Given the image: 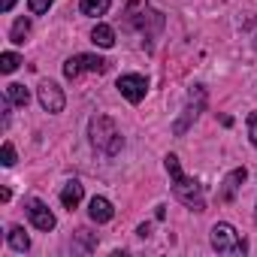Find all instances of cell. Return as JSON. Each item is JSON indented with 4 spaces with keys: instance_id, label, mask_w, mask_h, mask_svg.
I'll return each instance as SVG.
<instances>
[{
    "instance_id": "6da1fadb",
    "label": "cell",
    "mask_w": 257,
    "mask_h": 257,
    "mask_svg": "<svg viewBox=\"0 0 257 257\" xmlns=\"http://www.w3.org/2000/svg\"><path fill=\"white\" fill-rule=\"evenodd\" d=\"M164 167H167V173H170V179H173V194H176V200H182V203H185L188 209H194V212H203V209H206L203 185H200L197 179L185 176V170H182V164H179L176 155H167V158H164Z\"/></svg>"
},
{
    "instance_id": "7a4b0ae2",
    "label": "cell",
    "mask_w": 257,
    "mask_h": 257,
    "mask_svg": "<svg viewBox=\"0 0 257 257\" xmlns=\"http://www.w3.org/2000/svg\"><path fill=\"white\" fill-rule=\"evenodd\" d=\"M88 137H91V146H94L97 152L109 155V158H115V155L121 152V146H124L118 127H115V121H112L109 115H94V118H91Z\"/></svg>"
},
{
    "instance_id": "3957f363",
    "label": "cell",
    "mask_w": 257,
    "mask_h": 257,
    "mask_svg": "<svg viewBox=\"0 0 257 257\" xmlns=\"http://www.w3.org/2000/svg\"><path fill=\"white\" fill-rule=\"evenodd\" d=\"M124 28H134L146 37H158L164 28V16L149 10V0H131L124 7Z\"/></svg>"
},
{
    "instance_id": "277c9868",
    "label": "cell",
    "mask_w": 257,
    "mask_h": 257,
    "mask_svg": "<svg viewBox=\"0 0 257 257\" xmlns=\"http://www.w3.org/2000/svg\"><path fill=\"white\" fill-rule=\"evenodd\" d=\"M212 248L218 254H245V239L236 233L233 224H215L212 227Z\"/></svg>"
},
{
    "instance_id": "5b68a950",
    "label": "cell",
    "mask_w": 257,
    "mask_h": 257,
    "mask_svg": "<svg viewBox=\"0 0 257 257\" xmlns=\"http://www.w3.org/2000/svg\"><path fill=\"white\" fill-rule=\"evenodd\" d=\"M203 109H206V88H203V85H194L191 94H188V103H185V109H182V118L173 124V134L182 137L188 127L197 121V115H200Z\"/></svg>"
},
{
    "instance_id": "8992f818",
    "label": "cell",
    "mask_w": 257,
    "mask_h": 257,
    "mask_svg": "<svg viewBox=\"0 0 257 257\" xmlns=\"http://www.w3.org/2000/svg\"><path fill=\"white\" fill-rule=\"evenodd\" d=\"M109 64L97 55H73L67 64H64V76L67 79H79L82 73H106Z\"/></svg>"
},
{
    "instance_id": "52a82bcc",
    "label": "cell",
    "mask_w": 257,
    "mask_h": 257,
    "mask_svg": "<svg viewBox=\"0 0 257 257\" xmlns=\"http://www.w3.org/2000/svg\"><path fill=\"white\" fill-rule=\"evenodd\" d=\"M118 91H121V97L127 103H140L146 97V91H149V79L140 76V73H127V76L118 79Z\"/></svg>"
},
{
    "instance_id": "ba28073f",
    "label": "cell",
    "mask_w": 257,
    "mask_h": 257,
    "mask_svg": "<svg viewBox=\"0 0 257 257\" xmlns=\"http://www.w3.org/2000/svg\"><path fill=\"white\" fill-rule=\"evenodd\" d=\"M37 97H40V106L46 109V112H61L64 109V103H67V97H64V91H61V85H55V82H43L40 88H37Z\"/></svg>"
},
{
    "instance_id": "9c48e42d",
    "label": "cell",
    "mask_w": 257,
    "mask_h": 257,
    "mask_svg": "<svg viewBox=\"0 0 257 257\" xmlns=\"http://www.w3.org/2000/svg\"><path fill=\"white\" fill-rule=\"evenodd\" d=\"M28 218H31V224L37 227V230H43V233H49V230H55V215H52V209L43 203V200H31L28 203Z\"/></svg>"
},
{
    "instance_id": "30bf717a",
    "label": "cell",
    "mask_w": 257,
    "mask_h": 257,
    "mask_svg": "<svg viewBox=\"0 0 257 257\" xmlns=\"http://www.w3.org/2000/svg\"><path fill=\"white\" fill-rule=\"evenodd\" d=\"M245 179H248V170H245V167L227 173V179H224V185H221V191H218V200H221V203H233L236 194H239V188L245 185Z\"/></svg>"
},
{
    "instance_id": "8fae6325",
    "label": "cell",
    "mask_w": 257,
    "mask_h": 257,
    "mask_svg": "<svg viewBox=\"0 0 257 257\" xmlns=\"http://www.w3.org/2000/svg\"><path fill=\"white\" fill-rule=\"evenodd\" d=\"M88 215H91V221H97V224H106V221H112L115 209H112V203H109L106 197H94V200L88 203Z\"/></svg>"
},
{
    "instance_id": "7c38bea8",
    "label": "cell",
    "mask_w": 257,
    "mask_h": 257,
    "mask_svg": "<svg viewBox=\"0 0 257 257\" xmlns=\"http://www.w3.org/2000/svg\"><path fill=\"white\" fill-rule=\"evenodd\" d=\"M82 197H85V188H82L76 179H73V182H67V185H64V191H61V203H64V209H70V212L82 203Z\"/></svg>"
},
{
    "instance_id": "4fadbf2b",
    "label": "cell",
    "mask_w": 257,
    "mask_h": 257,
    "mask_svg": "<svg viewBox=\"0 0 257 257\" xmlns=\"http://www.w3.org/2000/svg\"><path fill=\"white\" fill-rule=\"evenodd\" d=\"M91 43L100 46V49H112V46H115V31H112L109 25H97V28L91 31Z\"/></svg>"
},
{
    "instance_id": "5bb4252c",
    "label": "cell",
    "mask_w": 257,
    "mask_h": 257,
    "mask_svg": "<svg viewBox=\"0 0 257 257\" xmlns=\"http://www.w3.org/2000/svg\"><path fill=\"white\" fill-rule=\"evenodd\" d=\"M109 7H112V0H79L82 16H91V19L106 16V10H109Z\"/></svg>"
},
{
    "instance_id": "9a60e30c",
    "label": "cell",
    "mask_w": 257,
    "mask_h": 257,
    "mask_svg": "<svg viewBox=\"0 0 257 257\" xmlns=\"http://www.w3.org/2000/svg\"><path fill=\"white\" fill-rule=\"evenodd\" d=\"M7 242H10V248H13V251H28V248H31V239H28L25 227H10Z\"/></svg>"
},
{
    "instance_id": "2e32d148",
    "label": "cell",
    "mask_w": 257,
    "mask_h": 257,
    "mask_svg": "<svg viewBox=\"0 0 257 257\" xmlns=\"http://www.w3.org/2000/svg\"><path fill=\"white\" fill-rule=\"evenodd\" d=\"M7 97H10L16 106H28V103H31V91H28L25 85H19V82L7 85Z\"/></svg>"
},
{
    "instance_id": "e0dca14e",
    "label": "cell",
    "mask_w": 257,
    "mask_h": 257,
    "mask_svg": "<svg viewBox=\"0 0 257 257\" xmlns=\"http://www.w3.org/2000/svg\"><path fill=\"white\" fill-rule=\"evenodd\" d=\"M28 34H31V19H28V16H25V19H19V22H16V25H13V31H10V40H13V43H19V46H22V43H25V37H28Z\"/></svg>"
},
{
    "instance_id": "ac0fdd59",
    "label": "cell",
    "mask_w": 257,
    "mask_h": 257,
    "mask_svg": "<svg viewBox=\"0 0 257 257\" xmlns=\"http://www.w3.org/2000/svg\"><path fill=\"white\" fill-rule=\"evenodd\" d=\"M19 64H22V58L16 52H4V55H0V73H16Z\"/></svg>"
},
{
    "instance_id": "d6986e66",
    "label": "cell",
    "mask_w": 257,
    "mask_h": 257,
    "mask_svg": "<svg viewBox=\"0 0 257 257\" xmlns=\"http://www.w3.org/2000/svg\"><path fill=\"white\" fill-rule=\"evenodd\" d=\"M52 4H55V0H28V10H31L34 16H43V13H49Z\"/></svg>"
},
{
    "instance_id": "ffe728a7",
    "label": "cell",
    "mask_w": 257,
    "mask_h": 257,
    "mask_svg": "<svg viewBox=\"0 0 257 257\" xmlns=\"http://www.w3.org/2000/svg\"><path fill=\"white\" fill-rule=\"evenodd\" d=\"M4 167H13L16 164V149H13V143H4V161H0Z\"/></svg>"
},
{
    "instance_id": "44dd1931",
    "label": "cell",
    "mask_w": 257,
    "mask_h": 257,
    "mask_svg": "<svg viewBox=\"0 0 257 257\" xmlns=\"http://www.w3.org/2000/svg\"><path fill=\"white\" fill-rule=\"evenodd\" d=\"M248 137H251V146L257 149V112L248 118Z\"/></svg>"
},
{
    "instance_id": "7402d4cb",
    "label": "cell",
    "mask_w": 257,
    "mask_h": 257,
    "mask_svg": "<svg viewBox=\"0 0 257 257\" xmlns=\"http://www.w3.org/2000/svg\"><path fill=\"white\" fill-rule=\"evenodd\" d=\"M79 239H82V248H85V251H91V248H94V239H91L85 230H79Z\"/></svg>"
},
{
    "instance_id": "603a6c76",
    "label": "cell",
    "mask_w": 257,
    "mask_h": 257,
    "mask_svg": "<svg viewBox=\"0 0 257 257\" xmlns=\"http://www.w3.org/2000/svg\"><path fill=\"white\" fill-rule=\"evenodd\" d=\"M137 233H140L143 239H149V236H152V224H140V227H137Z\"/></svg>"
},
{
    "instance_id": "cb8c5ba5",
    "label": "cell",
    "mask_w": 257,
    "mask_h": 257,
    "mask_svg": "<svg viewBox=\"0 0 257 257\" xmlns=\"http://www.w3.org/2000/svg\"><path fill=\"white\" fill-rule=\"evenodd\" d=\"M16 7V0H0V13H10Z\"/></svg>"
},
{
    "instance_id": "d4e9b609",
    "label": "cell",
    "mask_w": 257,
    "mask_h": 257,
    "mask_svg": "<svg viewBox=\"0 0 257 257\" xmlns=\"http://www.w3.org/2000/svg\"><path fill=\"white\" fill-rule=\"evenodd\" d=\"M155 218H158V221H164V218H167V209H164V206H158V212H155Z\"/></svg>"
}]
</instances>
